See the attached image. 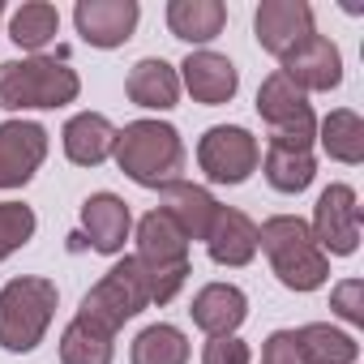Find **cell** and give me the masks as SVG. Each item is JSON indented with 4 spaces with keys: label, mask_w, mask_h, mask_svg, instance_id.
<instances>
[{
    "label": "cell",
    "mask_w": 364,
    "mask_h": 364,
    "mask_svg": "<svg viewBox=\"0 0 364 364\" xmlns=\"http://www.w3.org/2000/svg\"><path fill=\"white\" fill-rule=\"evenodd\" d=\"M116 167L141 189H167L185 171V141L167 120H129L112 141Z\"/></svg>",
    "instance_id": "1"
},
{
    "label": "cell",
    "mask_w": 364,
    "mask_h": 364,
    "mask_svg": "<svg viewBox=\"0 0 364 364\" xmlns=\"http://www.w3.org/2000/svg\"><path fill=\"white\" fill-rule=\"evenodd\" d=\"M257 249L270 257V270L287 291H317L330 279V257L317 249L300 215H274L257 228Z\"/></svg>",
    "instance_id": "2"
},
{
    "label": "cell",
    "mask_w": 364,
    "mask_h": 364,
    "mask_svg": "<svg viewBox=\"0 0 364 364\" xmlns=\"http://www.w3.org/2000/svg\"><path fill=\"white\" fill-rule=\"evenodd\" d=\"M82 95L77 69H69L56 56H22L0 65V107L5 112H43L65 107Z\"/></svg>",
    "instance_id": "3"
},
{
    "label": "cell",
    "mask_w": 364,
    "mask_h": 364,
    "mask_svg": "<svg viewBox=\"0 0 364 364\" xmlns=\"http://www.w3.org/2000/svg\"><path fill=\"white\" fill-rule=\"evenodd\" d=\"M56 300L60 291L52 279H39V274L9 279L0 287V347L14 355L35 351L56 317Z\"/></svg>",
    "instance_id": "4"
},
{
    "label": "cell",
    "mask_w": 364,
    "mask_h": 364,
    "mask_svg": "<svg viewBox=\"0 0 364 364\" xmlns=\"http://www.w3.org/2000/svg\"><path fill=\"white\" fill-rule=\"evenodd\" d=\"M150 279V304H171L180 287L189 283V240L159 206L137 219V253Z\"/></svg>",
    "instance_id": "5"
},
{
    "label": "cell",
    "mask_w": 364,
    "mask_h": 364,
    "mask_svg": "<svg viewBox=\"0 0 364 364\" xmlns=\"http://www.w3.org/2000/svg\"><path fill=\"white\" fill-rule=\"evenodd\" d=\"M141 309H150V279H146V270H141L137 257H120V262L82 296L77 317L90 321V326H99V330H107V334H116V330H120L124 321H133Z\"/></svg>",
    "instance_id": "6"
},
{
    "label": "cell",
    "mask_w": 364,
    "mask_h": 364,
    "mask_svg": "<svg viewBox=\"0 0 364 364\" xmlns=\"http://www.w3.org/2000/svg\"><path fill=\"white\" fill-rule=\"evenodd\" d=\"M257 116L270 124V146L287 150H313L317 141V116L304 90H296L279 69L257 86Z\"/></svg>",
    "instance_id": "7"
},
{
    "label": "cell",
    "mask_w": 364,
    "mask_h": 364,
    "mask_svg": "<svg viewBox=\"0 0 364 364\" xmlns=\"http://www.w3.org/2000/svg\"><path fill=\"white\" fill-rule=\"evenodd\" d=\"M262 163V146L245 124H215L198 141V167L210 185H245Z\"/></svg>",
    "instance_id": "8"
},
{
    "label": "cell",
    "mask_w": 364,
    "mask_h": 364,
    "mask_svg": "<svg viewBox=\"0 0 364 364\" xmlns=\"http://www.w3.org/2000/svg\"><path fill=\"white\" fill-rule=\"evenodd\" d=\"M360 223H364L360 198H355L351 185H343V180H338V185H326L321 189V198L313 206L309 232H313V240H317V249L326 257H351L360 249Z\"/></svg>",
    "instance_id": "9"
},
{
    "label": "cell",
    "mask_w": 364,
    "mask_h": 364,
    "mask_svg": "<svg viewBox=\"0 0 364 364\" xmlns=\"http://www.w3.org/2000/svg\"><path fill=\"white\" fill-rule=\"evenodd\" d=\"M48 159V129L39 120L0 124V189H22Z\"/></svg>",
    "instance_id": "10"
},
{
    "label": "cell",
    "mask_w": 364,
    "mask_h": 364,
    "mask_svg": "<svg viewBox=\"0 0 364 364\" xmlns=\"http://www.w3.org/2000/svg\"><path fill=\"white\" fill-rule=\"evenodd\" d=\"M253 35H257L262 52H270L274 60H283L296 43H304L309 35H317L313 5H309V0H262L257 14H253Z\"/></svg>",
    "instance_id": "11"
},
{
    "label": "cell",
    "mask_w": 364,
    "mask_h": 364,
    "mask_svg": "<svg viewBox=\"0 0 364 364\" xmlns=\"http://www.w3.org/2000/svg\"><path fill=\"white\" fill-rule=\"evenodd\" d=\"M279 73L296 86V90H304V95H321V90H334L338 82H343V52H338V43L334 39H326V35H309L304 43H296L283 60H279Z\"/></svg>",
    "instance_id": "12"
},
{
    "label": "cell",
    "mask_w": 364,
    "mask_h": 364,
    "mask_svg": "<svg viewBox=\"0 0 364 364\" xmlns=\"http://www.w3.org/2000/svg\"><path fill=\"white\" fill-rule=\"evenodd\" d=\"M141 22V9H137V0H77V9H73V26L77 35L90 43V48H124L133 39Z\"/></svg>",
    "instance_id": "13"
},
{
    "label": "cell",
    "mask_w": 364,
    "mask_h": 364,
    "mask_svg": "<svg viewBox=\"0 0 364 364\" xmlns=\"http://www.w3.org/2000/svg\"><path fill=\"white\" fill-rule=\"evenodd\" d=\"M176 73H180V86H185L202 107H223V103H232L236 90H240L236 65H232L223 52H210V48L189 52L185 65H180Z\"/></svg>",
    "instance_id": "14"
},
{
    "label": "cell",
    "mask_w": 364,
    "mask_h": 364,
    "mask_svg": "<svg viewBox=\"0 0 364 364\" xmlns=\"http://www.w3.org/2000/svg\"><path fill=\"white\" fill-rule=\"evenodd\" d=\"M159 210L193 245V240H206V232H210V223L219 215V202H215L210 189L193 185V180H171L167 189H159Z\"/></svg>",
    "instance_id": "15"
},
{
    "label": "cell",
    "mask_w": 364,
    "mask_h": 364,
    "mask_svg": "<svg viewBox=\"0 0 364 364\" xmlns=\"http://www.w3.org/2000/svg\"><path fill=\"white\" fill-rule=\"evenodd\" d=\"M82 232H86V240H90L95 253L116 257V253L124 249L129 232H133V215H129L124 198H116V193H107V189H103V193H90V198L82 202Z\"/></svg>",
    "instance_id": "16"
},
{
    "label": "cell",
    "mask_w": 364,
    "mask_h": 364,
    "mask_svg": "<svg viewBox=\"0 0 364 364\" xmlns=\"http://www.w3.org/2000/svg\"><path fill=\"white\" fill-rule=\"evenodd\" d=\"M202 245H206L215 266H232V270L249 266L257 257V223L245 210H236V206H219V215H215V223H210Z\"/></svg>",
    "instance_id": "17"
},
{
    "label": "cell",
    "mask_w": 364,
    "mask_h": 364,
    "mask_svg": "<svg viewBox=\"0 0 364 364\" xmlns=\"http://www.w3.org/2000/svg\"><path fill=\"white\" fill-rule=\"evenodd\" d=\"M189 313H193V326H198V330H206L210 338H228V334H236V330L245 326V317H249V296H245L236 283H206V287L193 296Z\"/></svg>",
    "instance_id": "18"
},
{
    "label": "cell",
    "mask_w": 364,
    "mask_h": 364,
    "mask_svg": "<svg viewBox=\"0 0 364 364\" xmlns=\"http://www.w3.org/2000/svg\"><path fill=\"white\" fill-rule=\"evenodd\" d=\"M124 95L146 107V112H171L180 103V73L176 65H167L163 56H146L129 69L124 77Z\"/></svg>",
    "instance_id": "19"
},
{
    "label": "cell",
    "mask_w": 364,
    "mask_h": 364,
    "mask_svg": "<svg viewBox=\"0 0 364 364\" xmlns=\"http://www.w3.org/2000/svg\"><path fill=\"white\" fill-rule=\"evenodd\" d=\"M60 141H65L69 163H77V167H99V163L112 159L116 124H112L103 112H77V116H69Z\"/></svg>",
    "instance_id": "20"
},
{
    "label": "cell",
    "mask_w": 364,
    "mask_h": 364,
    "mask_svg": "<svg viewBox=\"0 0 364 364\" xmlns=\"http://www.w3.org/2000/svg\"><path fill=\"white\" fill-rule=\"evenodd\" d=\"M228 26V5L223 0H171L167 5V31L185 43H210Z\"/></svg>",
    "instance_id": "21"
},
{
    "label": "cell",
    "mask_w": 364,
    "mask_h": 364,
    "mask_svg": "<svg viewBox=\"0 0 364 364\" xmlns=\"http://www.w3.org/2000/svg\"><path fill=\"white\" fill-rule=\"evenodd\" d=\"M296 343H300L304 364H355V360H360V343H355L347 330L330 326V321H309V326H300V330H296Z\"/></svg>",
    "instance_id": "22"
},
{
    "label": "cell",
    "mask_w": 364,
    "mask_h": 364,
    "mask_svg": "<svg viewBox=\"0 0 364 364\" xmlns=\"http://www.w3.org/2000/svg\"><path fill=\"white\" fill-rule=\"evenodd\" d=\"M317 141L334 163L355 167L364 159V120L351 107H334L326 120H317Z\"/></svg>",
    "instance_id": "23"
},
{
    "label": "cell",
    "mask_w": 364,
    "mask_h": 364,
    "mask_svg": "<svg viewBox=\"0 0 364 364\" xmlns=\"http://www.w3.org/2000/svg\"><path fill=\"white\" fill-rule=\"evenodd\" d=\"M262 171L270 180L274 193H304L317 176V159L313 150H287V146H266Z\"/></svg>",
    "instance_id": "24"
},
{
    "label": "cell",
    "mask_w": 364,
    "mask_h": 364,
    "mask_svg": "<svg viewBox=\"0 0 364 364\" xmlns=\"http://www.w3.org/2000/svg\"><path fill=\"white\" fill-rule=\"evenodd\" d=\"M56 31H60V14H56V5H48V0H26V5L14 9V18H9V39L31 56H39L56 39Z\"/></svg>",
    "instance_id": "25"
},
{
    "label": "cell",
    "mask_w": 364,
    "mask_h": 364,
    "mask_svg": "<svg viewBox=\"0 0 364 364\" xmlns=\"http://www.w3.org/2000/svg\"><path fill=\"white\" fill-rule=\"evenodd\" d=\"M116 355V334L73 317L60 330V364H112Z\"/></svg>",
    "instance_id": "26"
},
{
    "label": "cell",
    "mask_w": 364,
    "mask_h": 364,
    "mask_svg": "<svg viewBox=\"0 0 364 364\" xmlns=\"http://www.w3.org/2000/svg\"><path fill=\"white\" fill-rule=\"evenodd\" d=\"M133 364H189V338L171 321H154L133 338Z\"/></svg>",
    "instance_id": "27"
},
{
    "label": "cell",
    "mask_w": 364,
    "mask_h": 364,
    "mask_svg": "<svg viewBox=\"0 0 364 364\" xmlns=\"http://www.w3.org/2000/svg\"><path fill=\"white\" fill-rule=\"evenodd\" d=\"M35 228H39V219L26 202H0V262L14 257L18 249H26Z\"/></svg>",
    "instance_id": "28"
},
{
    "label": "cell",
    "mask_w": 364,
    "mask_h": 364,
    "mask_svg": "<svg viewBox=\"0 0 364 364\" xmlns=\"http://www.w3.org/2000/svg\"><path fill=\"white\" fill-rule=\"evenodd\" d=\"M330 309L351 321V326H364V283L360 279H343L334 291H330Z\"/></svg>",
    "instance_id": "29"
},
{
    "label": "cell",
    "mask_w": 364,
    "mask_h": 364,
    "mask_svg": "<svg viewBox=\"0 0 364 364\" xmlns=\"http://www.w3.org/2000/svg\"><path fill=\"white\" fill-rule=\"evenodd\" d=\"M202 364H253V351H249V343H240L236 334H228V338H210L206 343Z\"/></svg>",
    "instance_id": "30"
},
{
    "label": "cell",
    "mask_w": 364,
    "mask_h": 364,
    "mask_svg": "<svg viewBox=\"0 0 364 364\" xmlns=\"http://www.w3.org/2000/svg\"><path fill=\"white\" fill-rule=\"evenodd\" d=\"M262 364H304L300 343H296V330H274L262 343Z\"/></svg>",
    "instance_id": "31"
},
{
    "label": "cell",
    "mask_w": 364,
    "mask_h": 364,
    "mask_svg": "<svg viewBox=\"0 0 364 364\" xmlns=\"http://www.w3.org/2000/svg\"><path fill=\"white\" fill-rule=\"evenodd\" d=\"M0 18H5V5H0Z\"/></svg>",
    "instance_id": "32"
}]
</instances>
